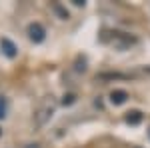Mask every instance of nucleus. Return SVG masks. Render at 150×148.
Here are the masks:
<instances>
[{"label": "nucleus", "instance_id": "f257e3e1", "mask_svg": "<svg viewBox=\"0 0 150 148\" xmlns=\"http://www.w3.org/2000/svg\"><path fill=\"white\" fill-rule=\"evenodd\" d=\"M104 42H108L110 46H114L116 50H126L130 48L132 44H136V38H132V36L124 34V32H110V38H104Z\"/></svg>", "mask_w": 150, "mask_h": 148}, {"label": "nucleus", "instance_id": "f03ea898", "mask_svg": "<svg viewBox=\"0 0 150 148\" xmlns=\"http://www.w3.org/2000/svg\"><path fill=\"white\" fill-rule=\"evenodd\" d=\"M28 38L34 42V44H40L44 38H46V30L40 22H32L28 26Z\"/></svg>", "mask_w": 150, "mask_h": 148}, {"label": "nucleus", "instance_id": "7ed1b4c3", "mask_svg": "<svg viewBox=\"0 0 150 148\" xmlns=\"http://www.w3.org/2000/svg\"><path fill=\"white\" fill-rule=\"evenodd\" d=\"M52 112H54V102H52V100H50V102H44L42 106H40V110L36 112V116H34V118H36V124L42 126L48 118L52 116Z\"/></svg>", "mask_w": 150, "mask_h": 148}, {"label": "nucleus", "instance_id": "20e7f679", "mask_svg": "<svg viewBox=\"0 0 150 148\" xmlns=\"http://www.w3.org/2000/svg\"><path fill=\"white\" fill-rule=\"evenodd\" d=\"M0 46H2V52H4L8 58H14V56H16V46L12 44L8 38H2V40H0Z\"/></svg>", "mask_w": 150, "mask_h": 148}, {"label": "nucleus", "instance_id": "39448f33", "mask_svg": "<svg viewBox=\"0 0 150 148\" xmlns=\"http://www.w3.org/2000/svg\"><path fill=\"white\" fill-rule=\"evenodd\" d=\"M128 98V94L124 90H112L110 92V102L112 104H124Z\"/></svg>", "mask_w": 150, "mask_h": 148}, {"label": "nucleus", "instance_id": "423d86ee", "mask_svg": "<svg viewBox=\"0 0 150 148\" xmlns=\"http://www.w3.org/2000/svg\"><path fill=\"white\" fill-rule=\"evenodd\" d=\"M140 120H142V114H140L138 110L128 112V116H126V122H128V124H138Z\"/></svg>", "mask_w": 150, "mask_h": 148}, {"label": "nucleus", "instance_id": "0eeeda50", "mask_svg": "<svg viewBox=\"0 0 150 148\" xmlns=\"http://www.w3.org/2000/svg\"><path fill=\"white\" fill-rule=\"evenodd\" d=\"M54 10H56L58 14H60V16H62V18H64V20H66V18H68V12L64 10V8H62V6H60V4H54Z\"/></svg>", "mask_w": 150, "mask_h": 148}, {"label": "nucleus", "instance_id": "6e6552de", "mask_svg": "<svg viewBox=\"0 0 150 148\" xmlns=\"http://www.w3.org/2000/svg\"><path fill=\"white\" fill-rule=\"evenodd\" d=\"M4 106H6V100H4V98H0V118L4 116Z\"/></svg>", "mask_w": 150, "mask_h": 148}, {"label": "nucleus", "instance_id": "1a4fd4ad", "mask_svg": "<svg viewBox=\"0 0 150 148\" xmlns=\"http://www.w3.org/2000/svg\"><path fill=\"white\" fill-rule=\"evenodd\" d=\"M72 100H74V96H72V94H68V96H64V100H62V102H64V104H70Z\"/></svg>", "mask_w": 150, "mask_h": 148}, {"label": "nucleus", "instance_id": "9d476101", "mask_svg": "<svg viewBox=\"0 0 150 148\" xmlns=\"http://www.w3.org/2000/svg\"><path fill=\"white\" fill-rule=\"evenodd\" d=\"M74 2V6H84V0H72Z\"/></svg>", "mask_w": 150, "mask_h": 148}, {"label": "nucleus", "instance_id": "9b49d317", "mask_svg": "<svg viewBox=\"0 0 150 148\" xmlns=\"http://www.w3.org/2000/svg\"><path fill=\"white\" fill-rule=\"evenodd\" d=\"M148 134H150V130H148Z\"/></svg>", "mask_w": 150, "mask_h": 148}]
</instances>
